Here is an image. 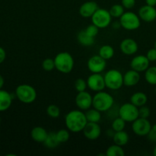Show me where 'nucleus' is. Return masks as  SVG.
<instances>
[{
    "mask_svg": "<svg viewBox=\"0 0 156 156\" xmlns=\"http://www.w3.org/2000/svg\"><path fill=\"white\" fill-rule=\"evenodd\" d=\"M87 123L88 120L85 114L81 110H73L66 115V126L70 132L75 133L82 132Z\"/></svg>",
    "mask_w": 156,
    "mask_h": 156,
    "instance_id": "nucleus-1",
    "label": "nucleus"
},
{
    "mask_svg": "<svg viewBox=\"0 0 156 156\" xmlns=\"http://www.w3.org/2000/svg\"><path fill=\"white\" fill-rule=\"evenodd\" d=\"M114 99L112 95L106 91L96 92L93 96L92 107L101 112H107L114 106Z\"/></svg>",
    "mask_w": 156,
    "mask_h": 156,
    "instance_id": "nucleus-2",
    "label": "nucleus"
},
{
    "mask_svg": "<svg viewBox=\"0 0 156 156\" xmlns=\"http://www.w3.org/2000/svg\"><path fill=\"white\" fill-rule=\"evenodd\" d=\"M55 67L59 73L68 74L74 68V59L68 52L59 53L54 58Z\"/></svg>",
    "mask_w": 156,
    "mask_h": 156,
    "instance_id": "nucleus-3",
    "label": "nucleus"
},
{
    "mask_svg": "<svg viewBox=\"0 0 156 156\" xmlns=\"http://www.w3.org/2000/svg\"><path fill=\"white\" fill-rule=\"evenodd\" d=\"M15 96L24 104H31L37 98V91L33 86L27 84L18 85L15 89Z\"/></svg>",
    "mask_w": 156,
    "mask_h": 156,
    "instance_id": "nucleus-4",
    "label": "nucleus"
},
{
    "mask_svg": "<svg viewBox=\"0 0 156 156\" xmlns=\"http://www.w3.org/2000/svg\"><path fill=\"white\" fill-rule=\"evenodd\" d=\"M106 88L118 90L123 85V75L117 69H110L104 76Z\"/></svg>",
    "mask_w": 156,
    "mask_h": 156,
    "instance_id": "nucleus-5",
    "label": "nucleus"
},
{
    "mask_svg": "<svg viewBox=\"0 0 156 156\" xmlns=\"http://www.w3.org/2000/svg\"><path fill=\"white\" fill-rule=\"evenodd\" d=\"M120 23L123 29L127 30H137L141 25V19L133 12H126L120 18Z\"/></svg>",
    "mask_w": 156,
    "mask_h": 156,
    "instance_id": "nucleus-6",
    "label": "nucleus"
},
{
    "mask_svg": "<svg viewBox=\"0 0 156 156\" xmlns=\"http://www.w3.org/2000/svg\"><path fill=\"white\" fill-rule=\"evenodd\" d=\"M118 116L127 123H133L139 117V108L132 104L125 103L120 107L118 110Z\"/></svg>",
    "mask_w": 156,
    "mask_h": 156,
    "instance_id": "nucleus-7",
    "label": "nucleus"
},
{
    "mask_svg": "<svg viewBox=\"0 0 156 156\" xmlns=\"http://www.w3.org/2000/svg\"><path fill=\"white\" fill-rule=\"evenodd\" d=\"M92 24H95L99 29L105 28L111 24L112 16L110 14L109 10L99 8L91 17Z\"/></svg>",
    "mask_w": 156,
    "mask_h": 156,
    "instance_id": "nucleus-8",
    "label": "nucleus"
},
{
    "mask_svg": "<svg viewBox=\"0 0 156 156\" xmlns=\"http://www.w3.org/2000/svg\"><path fill=\"white\" fill-rule=\"evenodd\" d=\"M151 123L147 118L138 117L133 122L132 129L136 135L139 136H146L152 129Z\"/></svg>",
    "mask_w": 156,
    "mask_h": 156,
    "instance_id": "nucleus-9",
    "label": "nucleus"
},
{
    "mask_svg": "<svg viewBox=\"0 0 156 156\" xmlns=\"http://www.w3.org/2000/svg\"><path fill=\"white\" fill-rule=\"evenodd\" d=\"M86 81L88 88L95 92L104 91V89L106 88L105 78L101 73H92L88 76Z\"/></svg>",
    "mask_w": 156,
    "mask_h": 156,
    "instance_id": "nucleus-10",
    "label": "nucleus"
},
{
    "mask_svg": "<svg viewBox=\"0 0 156 156\" xmlns=\"http://www.w3.org/2000/svg\"><path fill=\"white\" fill-rule=\"evenodd\" d=\"M87 66L91 73H101L106 69L107 60L99 55H94L88 59Z\"/></svg>",
    "mask_w": 156,
    "mask_h": 156,
    "instance_id": "nucleus-11",
    "label": "nucleus"
},
{
    "mask_svg": "<svg viewBox=\"0 0 156 156\" xmlns=\"http://www.w3.org/2000/svg\"><path fill=\"white\" fill-rule=\"evenodd\" d=\"M75 101H76V106L79 110L86 111L87 110L92 107L93 97L88 91H81V92H78Z\"/></svg>",
    "mask_w": 156,
    "mask_h": 156,
    "instance_id": "nucleus-12",
    "label": "nucleus"
},
{
    "mask_svg": "<svg viewBox=\"0 0 156 156\" xmlns=\"http://www.w3.org/2000/svg\"><path fill=\"white\" fill-rule=\"evenodd\" d=\"M82 132L85 138L93 141L98 140L100 137L101 134V128L99 126L98 123L88 122Z\"/></svg>",
    "mask_w": 156,
    "mask_h": 156,
    "instance_id": "nucleus-13",
    "label": "nucleus"
},
{
    "mask_svg": "<svg viewBox=\"0 0 156 156\" xmlns=\"http://www.w3.org/2000/svg\"><path fill=\"white\" fill-rule=\"evenodd\" d=\"M150 61L147 58V56L144 55H138L133 57V59L130 62V66L132 69L136 70L139 73L146 72L149 67Z\"/></svg>",
    "mask_w": 156,
    "mask_h": 156,
    "instance_id": "nucleus-14",
    "label": "nucleus"
},
{
    "mask_svg": "<svg viewBox=\"0 0 156 156\" xmlns=\"http://www.w3.org/2000/svg\"><path fill=\"white\" fill-rule=\"evenodd\" d=\"M120 49L123 54L126 56H132L137 53L139 46L135 40L132 38H126L120 43Z\"/></svg>",
    "mask_w": 156,
    "mask_h": 156,
    "instance_id": "nucleus-15",
    "label": "nucleus"
},
{
    "mask_svg": "<svg viewBox=\"0 0 156 156\" xmlns=\"http://www.w3.org/2000/svg\"><path fill=\"white\" fill-rule=\"evenodd\" d=\"M138 15L142 21L152 22L156 19V9L154 6L145 5L139 9Z\"/></svg>",
    "mask_w": 156,
    "mask_h": 156,
    "instance_id": "nucleus-16",
    "label": "nucleus"
},
{
    "mask_svg": "<svg viewBox=\"0 0 156 156\" xmlns=\"http://www.w3.org/2000/svg\"><path fill=\"white\" fill-rule=\"evenodd\" d=\"M99 9L98 5L94 1H88L84 2L79 9V14L85 18H91L94 12Z\"/></svg>",
    "mask_w": 156,
    "mask_h": 156,
    "instance_id": "nucleus-17",
    "label": "nucleus"
},
{
    "mask_svg": "<svg viewBox=\"0 0 156 156\" xmlns=\"http://www.w3.org/2000/svg\"><path fill=\"white\" fill-rule=\"evenodd\" d=\"M140 81V73L134 69H130L123 75V85L133 87L136 85Z\"/></svg>",
    "mask_w": 156,
    "mask_h": 156,
    "instance_id": "nucleus-18",
    "label": "nucleus"
},
{
    "mask_svg": "<svg viewBox=\"0 0 156 156\" xmlns=\"http://www.w3.org/2000/svg\"><path fill=\"white\" fill-rule=\"evenodd\" d=\"M48 132L42 126H35L30 132V136L34 141L37 143H44L47 139Z\"/></svg>",
    "mask_w": 156,
    "mask_h": 156,
    "instance_id": "nucleus-19",
    "label": "nucleus"
},
{
    "mask_svg": "<svg viewBox=\"0 0 156 156\" xmlns=\"http://www.w3.org/2000/svg\"><path fill=\"white\" fill-rule=\"evenodd\" d=\"M12 103V94L7 91L0 89V112L9 109Z\"/></svg>",
    "mask_w": 156,
    "mask_h": 156,
    "instance_id": "nucleus-20",
    "label": "nucleus"
},
{
    "mask_svg": "<svg viewBox=\"0 0 156 156\" xmlns=\"http://www.w3.org/2000/svg\"><path fill=\"white\" fill-rule=\"evenodd\" d=\"M148 101V97L144 92L138 91L132 94L130 97V102L138 108L146 105Z\"/></svg>",
    "mask_w": 156,
    "mask_h": 156,
    "instance_id": "nucleus-21",
    "label": "nucleus"
},
{
    "mask_svg": "<svg viewBox=\"0 0 156 156\" xmlns=\"http://www.w3.org/2000/svg\"><path fill=\"white\" fill-rule=\"evenodd\" d=\"M77 41L84 47H91L94 44V38L89 36L85 30H81L77 34Z\"/></svg>",
    "mask_w": 156,
    "mask_h": 156,
    "instance_id": "nucleus-22",
    "label": "nucleus"
},
{
    "mask_svg": "<svg viewBox=\"0 0 156 156\" xmlns=\"http://www.w3.org/2000/svg\"><path fill=\"white\" fill-rule=\"evenodd\" d=\"M113 141L115 144L119 145L120 146H126L129 140V134L124 130L116 132L113 136Z\"/></svg>",
    "mask_w": 156,
    "mask_h": 156,
    "instance_id": "nucleus-23",
    "label": "nucleus"
},
{
    "mask_svg": "<svg viewBox=\"0 0 156 156\" xmlns=\"http://www.w3.org/2000/svg\"><path fill=\"white\" fill-rule=\"evenodd\" d=\"M88 122L91 123H99L101 119V112L95 108H89L85 113Z\"/></svg>",
    "mask_w": 156,
    "mask_h": 156,
    "instance_id": "nucleus-24",
    "label": "nucleus"
},
{
    "mask_svg": "<svg viewBox=\"0 0 156 156\" xmlns=\"http://www.w3.org/2000/svg\"><path fill=\"white\" fill-rule=\"evenodd\" d=\"M98 55L105 60H109L114 56V49L111 45H103L99 49Z\"/></svg>",
    "mask_w": 156,
    "mask_h": 156,
    "instance_id": "nucleus-25",
    "label": "nucleus"
},
{
    "mask_svg": "<svg viewBox=\"0 0 156 156\" xmlns=\"http://www.w3.org/2000/svg\"><path fill=\"white\" fill-rule=\"evenodd\" d=\"M44 144L46 147L49 148V149H54V148L57 147L60 143L58 141L56 133H48V135H47V137L45 141H44Z\"/></svg>",
    "mask_w": 156,
    "mask_h": 156,
    "instance_id": "nucleus-26",
    "label": "nucleus"
},
{
    "mask_svg": "<svg viewBox=\"0 0 156 156\" xmlns=\"http://www.w3.org/2000/svg\"><path fill=\"white\" fill-rule=\"evenodd\" d=\"M106 156H124L125 152L123 146H120L114 143L112 146H109L105 152Z\"/></svg>",
    "mask_w": 156,
    "mask_h": 156,
    "instance_id": "nucleus-27",
    "label": "nucleus"
},
{
    "mask_svg": "<svg viewBox=\"0 0 156 156\" xmlns=\"http://www.w3.org/2000/svg\"><path fill=\"white\" fill-rule=\"evenodd\" d=\"M145 79L151 85H156V66L149 67L145 73Z\"/></svg>",
    "mask_w": 156,
    "mask_h": 156,
    "instance_id": "nucleus-28",
    "label": "nucleus"
},
{
    "mask_svg": "<svg viewBox=\"0 0 156 156\" xmlns=\"http://www.w3.org/2000/svg\"><path fill=\"white\" fill-rule=\"evenodd\" d=\"M112 18H120L124 13V7L120 4H115L111 6L109 10Z\"/></svg>",
    "mask_w": 156,
    "mask_h": 156,
    "instance_id": "nucleus-29",
    "label": "nucleus"
},
{
    "mask_svg": "<svg viewBox=\"0 0 156 156\" xmlns=\"http://www.w3.org/2000/svg\"><path fill=\"white\" fill-rule=\"evenodd\" d=\"M126 123V122L123 119H122L121 117L118 116V117H117V118H115L113 120L112 123H111V128H112L115 132L124 130Z\"/></svg>",
    "mask_w": 156,
    "mask_h": 156,
    "instance_id": "nucleus-30",
    "label": "nucleus"
},
{
    "mask_svg": "<svg viewBox=\"0 0 156 156\" xmlns=\"http://www.w3.org/2000/svg\"><path fill=\"white\" fill-rule=\"evenodd\" d=\"M70 131L68 129H62L58 130L57 132L56 133V137H57L58 141L59 142V143H66L70 138Z\"/></svg>",
    "mask_w": 156,
    "mask_h": 156,
    "instance_id": "nucleus-31",
    "label": "nucleus"
},
{
    "mask_svg": "<svg viewBox=\"0 0 156 156\" xmlns=\"http://www.w3.org/2000/svg\"><path fill=\"white\" fill-rule=\"evenodd\" d=\"M47 114L51 118H58L60 115V109L55 105H50L47 108Z\"/></svg>",
    "mask_w": 156,
    "mask_h": 156,
    "instance_id": "nucleus-32",
    "label": "nucleus"
},
{
    "mask_svg": "<svg viewBox=\"0 0 156 156\" xmlns=\"http://www.w3.org/2000/svg\"><path fill=\"white\" fill-rule=\"evenodd\" d=\"M42 68L47 72L53 71L54 69H56L54 59H52V58H47V59H44L42 62Z\"/></svg>",
    "mask_w": 156,
    "mask_h": 156,
    "instance_id": "nucleus-33",
    "label": "nucleus"
},
{
    "mask_svg": "<svg viewBox=\"0 0 156 156\" xmlns=\"http://www.w3.org/2000/svg\"><path fill=\"white\" fill-rule=\"evenodd\" d=\"M87 87H88L87 81L82 79V78L77 79L76 80V82H75V88H76V90L77 91V92L86 91Z\"/></svg>",
    "mask_w": 156,
    "mask_h": 156,
    "instance_id": "nucleus-34",
    "label": "nucleus"
},
{
    "mask_svg": "<svg viewBox=\"0 0 156 156\" xmlns=\"http://www.w3.org/2000/svg\"><path fill=\"white\" fill-rule=\"evenodd\" d=\"M151 111L150 108L146 105H143V106L139 108V117H142V118H149L150 117Z\"/></svg>",
    "mask_w": 156,
    "mask_h": 156,
    "instance_id": "nucleus-35",
    "label": "nucleus"
},
{
    "mask_svg": "<svg viewBox=\"0 0 156 156\" xmlns=\"http://www.w3.org/2000/svg\"><path fill=\"white\" fill-rule=\"evenodd\" d=\"M85 30L89 36L95 38V37L97 36L98 34L99 28L95 25V24H90V25H88V27L85 29Z\"/></svg>",
    "mask_w": 156,
    "mask_h": 156,
    "instance_id": "nucleus-36",
    "label": "nucleus"
},
{
    "mask_svg": "<svg viewBox=\"0 0 156 156\" xmlns=\"http://www.w3.org/2000/svg\"><path fill=\"white\" fill-rule=\"evenodd\" d=\"M146 136L148 137V140L149 141L152 142V143H156V124L152 125V129Z\"/></svg>",
    "mask_w": 156,
    "mask_h": 156,
    "instance_id": "nucleus-37",
    "label": "nucleus"
},
{
    "mask_svg": "<svg viewBox=\"0 0 156 156\" xmlns=\"http://www.w3.org/2000/svg\"><path fill=\"white\" fill-rule=\"evenodd\" d=\"M121 5L124 9H131L135 6L136 0H121Z\"/></svg>",
    "mask_w": 156,
    "mask_h": 156,
    "instance_id": "nucleus-38",
    "label": "nucleus"
},
{
    "mask_svg": "<svg viewBox=\"0 0 156 156\" xmlns=\"http://www.w3.org/2000/svg\"><path fill=\"white\" fill-rule=\"evenodd\" d=\"M146 56L150 62H156V49H150L146 53Z\"/></svg>",
    "mask_w": 156,
    "mask_h": 156,
    "instance_id": "nucleus-39",
    "label": "nucleus"
},
{
    "mask_svg": "<svg viewBox=\"0 0 156 156\" xmlns=\"http://www.w3.org/2000/svg\"><path fill=\"white\" fill-rule=\"evenodd\" d=\"M6 58V53L5 50L2 48V47H0V64L2 63L5 61Z\"/></svg>",
    "mask_w": 156,
    "mask_h": 156,
    "instance_id": "nucleus-40",
    "label": "nucleus"
},
{
    "mask_svg": "<svg viewBox=\"0 0 156 156\" xmlns=\"http://www.w3.org/2000/svg\"><path fill=\"white\" fill-rule=\"evenodd\" d=\"M115 133H116V132L114 130V129H112V128H111V129H108V130L106 131L107 136H108L111 137V138H113V136H114V134H115Z\"/></svg>",
    "mask_w": 156,
    "mask_h": 156,
    "instance_id": "nucleus-41",
    "label": "nucleus"
},
{
    "mask_svg": "<svg viewBox=\"0 0 156 156\" xmlns=\"http://www.w3.org/2000/svg\"><path fill=\"white\" fill-rule=\"evenodd\" d=\"M146 5L150 6H155L156 5V0H146Z\"/></svg>",
    "mask_w": 156,
    "mask_h": 156,
    "instance_id": "nucleus-42",
    "label": "nucleus"
},
{
    "mask_svg": "<svg viewBox=\"0 0 156 156\" xmlns=\"http://www.w3.org/2000/svg\"><path fill=\"white\" fill-rule=\"evenodd\" d=\"M4 84H5V80H4V78L2 75H0V89L2 88V87L4 86Z\"/></svg>",
    "mask_w": 156,
    "mask_h": 156,
    "instance_id": "nucleus-43",
    "label": "nucleus"
},
{
    "mask_svg": "<svg viewBox=\"0 0 156 156\" xmlns=\"http://www.w3.org/2000/svg\"><path fill=\"white\" fill-rule=\"evenodd\" d=\"M153 155L156 156V146H155V148H154L153 149Z\"/></svg>",
    "mask_w": 156,
    "mask_h": 156,
    "instance_id": "nucleus-44",
    "label": "nucleus"
},
{
    "mask_svg": "<svg viewBox=\"0 0 156 156\" xmlns=\"http://www.w3.org/2000/svg\"><path fill=\"white\" fill-rule=\"evenodd\" d=\"M154 48L156 49V41H155V45H154Z\"/></svg>",
    "mask_w": 156,
    "mask_h": 156,
    "instance_id": "nucleus-45",
    "label": "nucleus"
},
{
    "mask_svg": "<svg viewBox=\"0 0 156 156\" xmlns=\"http://www.w3.org/2000/svg\"><path fill=\"white\" fill-rule=\"evenodd\" d=\"M1 121H2V120H1V117H0V124H1Z\"/></svg>",
    "mask_w": 156,
    "mask_h": 156,
    "instance_id": "nucleus-46",
    "label": "nucleus"
}]
</instances>
